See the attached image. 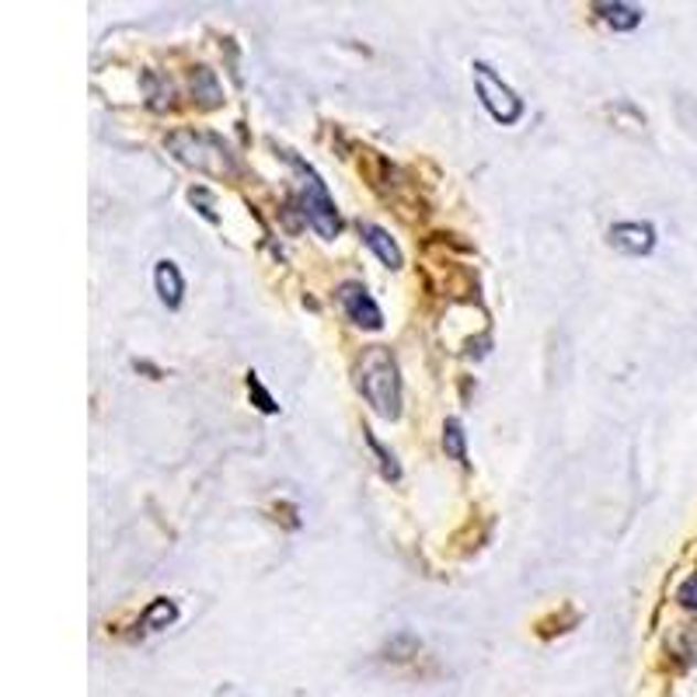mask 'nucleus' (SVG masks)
I'll list each match as a JSON object with an SVG mask.
<instances>
[{"instance_id":"obj_1","label":"nucleus","mask_w":697,"mask_h":697,"mask_svg":"<svg viewBox=\"0 0 697 697\" xmlns=\"http://www.w3.org/2000/svg\"><path fill=\"white\" fill-rule=\"evenodd\" d=\"M360 377V390L363 398L374 405V411L380 419H398L401 411V377H398V363L387 353L384 345H369L360 356L356 366Z\"/></svg>"},{"instance_id":"obj_2","label":"nucleus","mask_w":697,"mask_h":697,"mask_svg":"<svg viewBox=\"0 0 697 697\" xmlns=\"http://www.w3.org/2000/svg\"><path fill=\"white\" fill-rule=\"evenodd\" d=\"M168 150L182 164L203 171V174H216V179H224V174H234V154L227 150V143L213 133H203V129H174L168 137Z\"/></svg>"},{"instance_id":"obj_3","label":"nucleus","mask_w":697,"mask_h":697,"mask_svg":"<svg viewBox=\"0 0 697 697\" xmlns=\"http://www.w3.org/2000/svg\"><path fill=\"white\" fill-rule=\"evenodd\" d=\"M290 164L303 174V189H300V213H303V221H308L321 237H335L342 221H339V210H335V200L329 195V189H324V182L318 179V171L311 164H303L300 158L287 154Z\"/></svg>"},{"instance_id":"obj_4","label":"nucleus","mask_w":697,"mask_h":697,"mask_svg":"<svg viewBox=\"0 0 697 697\" xmlns=\"http://www.w3.org/2000/svg\"><path fill=\"white\" fill-rule=\"evenodd\" d=\"M471 74H474V92H478V98H482L485 112L495 122L513 126L523 116V98H516V92L510 84H503V77H495V71L489 67V63H474Z\"/></svg>"},{"instance_id":"obj_5","label":"nucleus","mask_w":697,"mask_h":697,"mask_svg":"<svg viewBox=\"0 0 697 697\" xmlns=\"http://www.w3.org/2000/svg\"><path fill=\"white\" fill-rule=\"evenodd\" d=\"M339 300H342L349 321L360 324V329H366V332H380L384 329V314L377 308V300L366 293L363 282H342Z\"/></svg>"},{"instance_id":"obj_6","label":"nucleus","mask_w":697,"mask_h":697,"mask_svg":"<svg viewBox=\"0 0 697 697\" xmlns=\"http://www.w3.org/2000/svg\"><path fill=\"white\" fill-rule=\"evenodd\" d=\"M610 245H614L618 251L624 255H648L652 248H656V227L652 224H614L610 227Z\"/></svg>"},{"instance_id":"obj_7","label":"nucleus","mask_w":697,"mask_h":697,"mask_svg":"<svg viewBox=\"0 0 697 697\" xmlns=\"http://www.w3.org/2000/svg\"><path fill=\"white\" fill-rule=\"evenodd\" d=\"M154 287H158V293H161V300H164V308H179L182 303V297H185V279H182V272H179V266H174V261H158V269H154Z\"/></svg>"},{"instance_id":"obj_8","label":"nucleus","mask_w":697,"mask_h":697,"mask_svg":"<svg viewBox=\"0 0 697 697\" xmlns=\"http://www.w3.org/2000/svg\"><path fill=\"white\" fill-rule=\"evenodd\" d=\"M360 234H363V242L369 245V251H374L387 269H401V248H398L395 242H390V234H387L384 227H377V224H363Z\"/></svg>"},{"instance_id":"obj_9","label":"nucleus","mask_w":697,"mask_h":697,"mask_svg":"<svg viewBox=\"0 0 697 697\" xmlns=\"http://www.w3.org/2000/svg\"><path fill=\"white\" fill-rule=\"evenodd\" d=\"M597 18L603 21V25H610L614 32H631L642 25V8L635 4H621V0H614V4H593Z\"/></svg>"},{"instance_id":"obj_10","label":"nucleus","mask_w":697,"mask_h":697,"mask_svg":"<svg viewBox=\"0 0 697 697\" xmlns=\"http://www.w3.org/2000/svg\"><path fill=\"white\" fill-rule=\"evenodd\" d=\"M174 618H179V607H174L171 600H154L147 610H143V618H140V628L143 631H161L168 624H174Z\"/></svg>"},{"instance_id":"obj_11","label":"nucleus","mask_w":697,"mask_h":697,"mask_svg":"<svg viewBox=\"0 0 697 697\" xmlns=\"http://www.w3.org/2000/svg\"><path fill=\"white\" fill-rule=\"evenodd\" d=\"M443 450L453 457V461H468V447H464V429L457 419H447L443 426Z\"/></svg>"},{"instance_id":"obj_12","label":"nucleus","mask_w":697,"mask_h":697,"mask_svg":"<svg viewBox=\"0 0 697 697\" xmlns=\"http://www.w3.org/2000/svg\"><path fill=\"white\" fill-rule=\"evenodd\" d=\"M366 432V443H369V450H374L377 457H380V471H384V478H390V482H398L401 478V468L395 464V453H387L384 447H380V440L369 429H363Z\"/></svg>"},{"instance_id":"obj_13","label":"nucleus","mask_w":697,"mask_h":697,"mask_svg":"<svg viewBox=\"0 0 697 697\" xmlns=\"http://www.w3.org/2000/svg\"><path fill=\"white\" fill-rule=\"evenodd\" d=\"M248 395L255 398V405H258V411H266V416H272V411H279V405H276V398L269 395L266 387H261V380H258V374H248Z\"/></svg>"},{"instance_id":"obj_14","label":"nucleus","mask_w":697,"mask_h":697,"mask_svg":"<svg viewBox=\"0 0 697 697\" xmlns=\"http://www.w3.org/2000/svg\"><path fill=\"white\" fill-rule=\"evenodd\" d=\"M189 200H192V206H200V213L206 216L210 224L221 221V216L213 213V200H210V192H206V189H192V192H189Z\"/></svg>"},{"instance_id":"obj_15","label":"nucleus","mask_w":697,"mask_h":697,"mask_svg":"<svg viewBox=\"0 0 697 697\" xmlns=\"http://www.w3.org/2000/svg\"><path fill=\"white\" fill-rule=\"evenodd\" d=\"M677 600L687 607V610H697V576H690L684 586H680V593H677Z\"/></svg>"}]
</instances>
